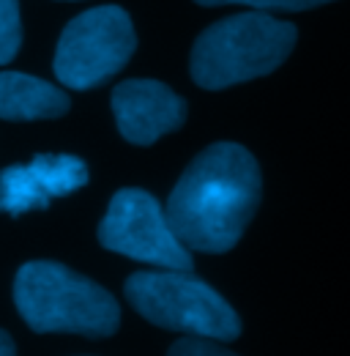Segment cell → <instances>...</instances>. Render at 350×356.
<instances>
[{
    "instance_id": "cell-1",
    "label": "cell",
    "mask_w": 350,
    "mask_h": 356,
    "mask_svg": "<svg viewBox=\"0 0 350 356\" xmlns=\"http://www.w3.org/2000/svg\"><path fill=\"white\" fill-rule=\"evenodd\" d=\"M260 197L258 159L238 143H214L178 178L165 214L181 244L222 255L238 244Z\"/></svg>"
},
{
    "instance_id": "cell-2",
    "label": "cell",
    "mask_w": 350,
    "mask_h": 356,
    "mask_svg": "<svg viewBox=\"0 0 350 356\" xmlns=\"http://www.w3.org/2000/svg\"><path fill=\"white\" fill-rule=\"evenodd\" d=\"M14 302L25 323L39 334L110 337L121 326V305L107 288L55 261H33L19 268Z\"/></svg>"
},
{
    "instance_id": "cell-3",
    "label": "cell",
    "mask_w": 350,
    "mask_h": 356,
    "mask_svg": "<svg viewBox=\"0 0 350 356\" xmlns=\"http://www.w3.org/2000/svg\"><path fill=\"white\" fill-rule=\"evenodd\" d=\"M299 39L296 25L265 11H244L219 19L192 47V80L200 88L222 90L279 69Z\"/></svg>"
},
{
    "instance_id": "cell-4",
    "label": "cell",
    "mask_w": 350,
    "mask_h": 356,
    "mask_svg": "<svg viewBox=\"0 0 350 356\" xmlns=\"http://www.w3.org/2000/svg\"><path fill=\"white\" fill-rule=\"evenodd\" d=\"M129 305L153 326L230 343L241 334V318L230 302L192 271H137L124 285Z\"/></svg>"
},
{
    "instance_id": "cell-5",
    "label": "cell",
    "mask_w": 350,
    "mask_h": 356,
    "mask_svg": "<svg viewBox=\"0 0 350 356\" xmlns=\"http://www.w3.org/2000/svg\"><path fill=\"white\" fill-rule=\"evenodd\" d=\"M131 17L118 6H99L74 17L55 49V77L74 90H90L112 80L134 55Z\"/></svg>"
},
{
    "instance_id": "cell-6",
    "label": "cell",
    "mask_w": 350,
    "mask_h": 356,
    "mask_svg": "<svg viewBox=\"0 0 350 356\" xmlns=\"http://www.w3.org/2000/svg\"><path fill=\"white\" fill-rule=\"evenodd\" d=\"M99 244L110 252L159 268H194L192 252L173 233L162 203L145 189H121L112 195L99 225Z\"/></svg>"
},
{
    "instance_id": "cell-7",
    "label": "cell",
    "mask_w": 350,
    "mask_h": 356,
    "mask_svg": "<svg viewBox=\"0 0 350 356\" xmlns=\"http://www.w3.org/2000/svg\"><path fill=\"white\" fill-rule=\"evenodd\" d=\"M88 184V165L72 154H39L28 165L0 173V211L22 217L47 209L55 197H66Z\"/></svg>"
},
{
    "instance_id": "cell-8",
    "label": "cell",
    "mask_w": 350,
    "mask_h": 356,
    "mask_svg": "<svg viewBox=\"0 0 350 356\" xmlns=\"http://www.w3.org/2000/svg\"><path fill=\"white\" fill-rule=\"evenodd\" d=\"M118 132L134 145H151L186 121V102L156 80H126L112 90Z\"/></svg>"
},
{
    "instance_id": "cell-9",
    "label": "cell",
    "mask_w": 350,
    "mask_h": 356,
    "mask_svg": "<svg viewBox=\"0 0 350 356\" xmlns=\"http://www.w3.org/2000/svg\"><path fill=\"white\" fill-rule=\"evenodd\" d=\"M69 96L52 83L22 72H0V118L3 121H42L69 113Z\"/></svg>"
},
{
    "instance_id": "cell-10",
    "label": "cell",
    "mask_w": 350,
    "mask_h": 356,
    "mask_svg": "<svg viewBox=\"0 0 350 356\" xmlns=\"http://www.w3.org/2000/svg\"><path fill=\"white\" fill-rule=\"evenodd\" d=\"M22 44V22H19V3L0 0V66L14 60Z\"/></svg>"
},
{
    "instance_id": "cell-11",
    "label": "cell",
    "mask_w": 350,
    "mask_h": 356,
    "mask_svg": "<svg viewBox=\"0 0 350 356\" xmlns=\"http://www.w3.org/2000/svg\"><path fill=\"white\" fill-rule=\"evenodd\" d=\"M200 6H249L258 11H304L334 0H194Z\"/></svg>"
},
{
    "instance_id": "cell-12",
    "label": "cell",
    "mask_w": 350,
    "mask_h": 356,
    "mask_svg": "<svg viewBox=\"0 0 350 356\" xmlns=\"http://www.w3.org/2000/svg\"><path fill=\"white\" fill-rule=\"evenodd\" d=\"M167 356H238V354H233L224 346L211 343L208 337H192V334H186L183 340H178V343L170 346Z\"/></svg>"
},
{
    "instance_id": "cell-13",
    "label": "cell",
    "mask_w": 350,
    "mask_h": 356,
    "mask_svg": "<svg viewBox=\"0 0 350 356\" xmlns=\"http://www.w3.org/2000/svg\"><path fill=\"white\" fill-rule=\"evenodd\" d=\"M0 356H17V348H14V340L6 329H0Z\"/></svg>"
}]
</instances>
